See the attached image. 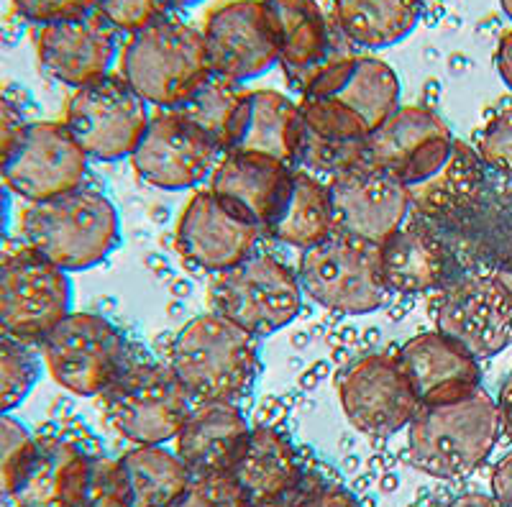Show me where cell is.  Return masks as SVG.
Instances as JSON below:
<instances>
[{
	"mask_svg": "<svg viewBox=\"0 0 512 507\" xmlns=\"http://www.w3.org/2000/svg\"><path fill=\"white\" fill-rule=\"evenodd\" d=\"M369 129L364 118L331 98L303 95L297 103L295 167L310 175H338L367 159Z\"/></svg>",
	"mask_w": 512,
	"mask_h": 507,
	"instance_id": "20",
	"label": "cell"
},
{
	"mask_svg": "<svg viewBox=\"0 0 512 507\" xmlns=\"http://www.w3.org/2000/svg\"><path fill=\"white\" fill-rule=\"evenodd\" d=\"M21 18L36 26L54 24L62 18L80 16L95 8V0H11Z\"/></svg>",
	"mask_w": 512,
	"mask_h": 507,
	"instance_id": "42",
	"label": "cell"
},
{
	"mask_svg": "<svg viewBox=\"0 0 512 507\" xmlns=\"http://www.w3.org/2000/svg\"><path fill=\"white\" fill-rule=\"evenodd\" d=\"M93 456L64 438H34L11 500L16 507H80Z\"/></svg>",
	"mask_w": 512,
	"mask_h": 507,
	"instance_id": "23",
	"label": "cell"
},
{
	"mask_svg": "<svg viewBox=\"0 0 512 507\" xmlns=\"http://www.w3.org/2000/svg\"><path fill=\"white\" fill-rule=\"evenodd\" d=\"M223 152L195 126L164 111L149 118L139 144L131 152V167L146 185L159 190H187L213 175Z\"/></svg>",
	"mask_w": 512,
	"mask_h": 507,
	"instance_id": "15",
	"label": "cell"
},
{
	"mask_svg": "<svg viewBox=\"0 0 512 507\" xmlns=\"http://www.w3.org/2000/svg\"><path fill=\"white\" fill-rule=\"evenodd\" d=\"M146 105L121 75L100 77L70 95L64 126L90 159L118 162L131 157L149 126Z\"/></svg>",
	"mask_w": 512,
	"mask_h": 507,
	"instance_id": "10",
	"label": "cell"
},
{
	"mask_svg": "<svg viewBox=\"0 0 512 507\" xmlns=\"http://www.w3.org/2000/svg\"><path fill=\"white\" fill-rule=\"evenodd\" d=\"M131 507H175L192 484L185 461L164 446H136L121 456Z\"/></svg>",
	"mask_w": 512,
	"mask_h": 507,
	"instance_id": "32",
	"label": "cell"
},
{
	"mask_svg": "<svg viewBox=\"0 0 512 507\" xmlns=\"http://www.w3.org/2000/svg\"><path fill=\"white\" fill-rule=\"evenodd\" d=\"M98 11L62 18L36 29V57L41 70L62 85L82 88L111 75L121 59V39Z\"/></svg>",
	"mask_w": 512,
	"mask_h": 507,
	"instance_id": "16",
	"label": "cell"
},
{
	"mask_svg": "<svg viewBox=\"0 0 512 507\" xmlns=\"http://www.w3.org/2000/svg\"><path fill=\"white\" fill-rule=\"evenodd\" d=\"M251 428L236 403H198L177 433V456L195 479L231 474Z\"/></svg>",
	"mask_w": 512,
	"mask_h": 507,
	"instance_id": "25",
	"label": "cell"
},
{
	"mask_svg": "<svg viewBox=\"0 0 512 507\" xmlns=\"http://www.w3.org/2000/svg\"><path fill=\"white\" fill-rule=\"evenodd\" d=\"M111 426L136 446H162L177 438L195 400L172 367L134 364L103 392Z\"/></svg>",
	"mask_w": 512,
	"mask_h": 507,
	"instance_id": "6",
	"label": "cell"
},
{
	"mask_svg": "<svg viewBox=\"0 0 512 507\" xmlns=\"http://www.w3.org/2000/svg\"><path fill=\"white\" fill-rule=\"evenodd\" d=\"M11 190H8L6 180L0 177V241L6 239L8 223H11Z\"/></svg>",
	"mask_w": 512,
	"mask_h": 507,
	"instance_id": "48",
	"label": "cell"
},
{
	"mask_svg": "<svg viewBox=\"0 0 512 507\" xmlns=\"http://www.w3.org/2000/svg\"><path fill=\"white\" fill-rule=\"evenodd\" d=\"M21 231L29 249L64 272L98 267L121 246L116 205L90 185L31 203L21 218Z\"/></svg>",
	"mask_w": 512,
	"mask_h": 507,
	"instance_id": "2",
	"label": "cell"
},
{
	"mask_svg": "<svg viewBox=\"0 0 512 507\" xmlns=\"http://www.w3.org/2000/svg\"><path fill=\"white\" fill-rule=\"evenodd\" d=\"M95 11L108 18L118 34H136L172 13V0H95Z\"/></svg>",
	"mask_w": 512,
	"mask_h": 507,
	"instance_id": "38",
	"label": "cell"
},
{
	"mask_svg": "<svg viewBox=\"0 0 512 507\" xmlns=\"http://www.w3.org/2000/svg\"><path fill=\"white\" fill-rule=\"evenodd\" d=\"M492 497L502 507H512V451H507L497 461L495 472H492Z\"/></svg>",
	"mask_w": 512,
	"mask_h": 507,
	"instance_id": "44",
	"label": "cell"
},
{
	"mask_svg": "<svg viewBox=\"0 0 512 507\" xmlns=\"http://www.w3.org/2000/svg\"><path fill=\"white\" fill-rule=\"evenodd\" d=\"M303 95L338 100L374 131L400 108V80L382 59L349 57L320 67Z\"/></svg>",
	"mask_w": 512,
	"mask_h": 507,
	"instance_id": "24",
	"label": "cell"
},
{
	"mask_svg": "<svg viewBox=\"0 0 512 507\" xmlns=\"http://www.w3.org/2000/svg\"><path fill=\"white\" fill-rule=\"evenodd\" d=\"M477 154L489 169L512 177V108L497 113L479 134Z\"/></svg>",
	"mask_w": 512,
	"mask_h": 507,
	"instance_id": "41",
	"label": "cell"
},
{
	"mask_svg": "<svg viewBox=\"0 0 512 507\" xmlns=\"http://www.w3.org/2000/svg\"><path fill=\"white\" fill-rule=\"evenodd\" d=\"M24 126L26 118L24 113H21V108H18L11 98L0 95V169H3V164L11 157L13 146H16Z\"/></svg>",
	"mask_w": 512,
	"mask_h": 507,
	"instance_id": "43",
	"label": "cell"
},
{
	"mask_svg": "<svg viewBox=\"0 0 512 507\" xmlns=\"http://www.w3.org/2000/svg\"><path fill=\"white\" fill-rule=\"evenodd\" d=\"M420 13L423 0H336L338 29L364 49H387L408 39Z\"/></svg>",
	"mask_w": 512,
	"mask_h": 507,
	"instance_id": "31",
	"label": "cell"
},
{
	"mask_svg": "<svg viewBox=\"0 0 512 507\" xmlns=\"http://www.w3.org/2000/svg\"><path fill=\"white\" fill-rule=\"evenodd\" d=\"M336 234L379 246L402 226L410 210V190L384 167L361 159L328 182Z\"/></svg>",
	"mask_w": 512,
	"mask_h": 507,
	"instance_id": "12",
	"label": "cell"
},
{
	"mask_svg": "<svg viewBox=\"0 0 512 507\" xmlns=\"http://www.w3.org/2000/svg\"><path fill=\"white\" fill-rule=\"evenodd\" d=\"M169 367L195 405L239 403L262 372L259 338L221 313L198 315L175 336Z\"/></svg>",
	"mask_w": 512,
	"mask_h": 507,
	"instance_id": "1",
	"label": "cell"
},
{
	"mask_svg": "<svg viewBox=\"0 0 512 507\" xmlns=\"http://www.w3.org/2000/svg\"><path fill=\"white\" fill-rule=\"evenodd\" d=\"M408 428V454L415 467L438 479H459L489 459L502 420L495 397L479 387L454 403L423 405Z\"/></svg>",
	"mask_w": 512,
	"mask_h": 507,
	"instance_id": "3",
	"label": "cell"
},
{
	"mask_svg": "<svg viewBox=\"0 0 512 507\" xmlns=\"http://www.w3.org/2000/svg\"><path fill=\"white\" fill-rule=\"evenodd\" d=\"M459 144L433 111L400 105L369 134L367 162L392 172L410 190L436 177L454 159Z\"/></svg>",
	"mask_w": 512,
	"mask_h": 507,
	"instance_id": "14",
	"label": "cell"
},
{
	"mask_svg": "<svg viewBox=\"0 0 512 507\" xmlns=\"http://www.w3.org/2000/svg\"><path fill=\"white\" fill-rule=\"evenodd\" d=\"M500 3H502V11H505L507 18L512 21V0H500Z\"/></svg>",
	"mask_w": 512,
	"mask_h": 507,
	"instance_id": "51",
	"label": "cell"
},
{
	"mask_svg": "<svg viewBox=\"0 0 512 507\" xmlns=\"http://www.w3.org/2000/svg\"><path fill=\"white\" fill-rule=\"evenodd\" d=\"M88 159L64 121H34L24 126L0 177L13 195L41 203L85 185Z\"/></svg>",
	"mask_w": 512,
	"mask_h": 507,
	"instance_id": "11",
	"label": "cell"
},
{
	"mask_svg": "<svg viewBox=\"0 0 512 507\" xmlns=\"http://www.w3.org/2000/svg\"><path fill=\"white\" fill-rule=\"evenodd\" d=\"M295 136L297 103L274 90H244L228 152L264 154L295 167Z\"/></svg>",
	"mask_w": 512,
	"mask_h": 507,
	"instance_id": "26",
	"label": "cell"
},
{
	"mask_svg": "<svg viewBox=\"0 0 512 507\" xmlns=\"http://www.w3.org/2000/svg\"><path fill=\"white\" fill-rule=\"evenodd\" d=\"M72 313V280L34 249L0 259V333L41 344Z\"/></svg>",
	"mask_w": 512,
	"mask_h": 507,
	"instance_id": "9",
	"label": "cell"
},
{
	"mask_svg": "<svg viewBox=\"0 0 512 507\" xmlns=\"http://www.w3.org/2000/svg\"><path fill=\"white\" fill-rule=\"evenodd\" d=\"M80 507H131L128 482L118 459H93Z\"/></svg>",
	"mask_w": 512,
	"mask_h": 507,
	"instance_id": "39",
	"label": "cell"
},
{
	"mask_svg": "<svg viewBox=\"0 0 512 507\" xmlns=\"http://www.w3.org/2000/svg\"><path fill=\"white\" fill-rule=\"evenodd\" d=\"M479 185V159L464 144H459L454 159L418 187H410V205L423 208L425 213L454 208L464 203Z\"/></svg>",
	"mask_w": 512,
	"mask_h": 507,
	"instance_id": "34",
	"label": "cell"
},
{
	"mask_svg": "<svg viewBox=\"0 0 512 507\" xmlns=\"http://www.w3.org/2000/svg\"><path fill=\"white\" fill-rule=\"evenodd\" d=\"M402 369L423 405L454 403L482 387V369L464 346L441 331H428L410 338L397 351Z\"/></svg>",
	"mask_w": 512,
	"mask_h": 507,
	"instance_id": "21",
	"label": "cell"
},
{
	"mask_svg": "<svg viewBox=\"0 0 512 507\" xmlns=\"http://www.w3.org/2000/svg\"><path fill=\"white\" fill-rule=\"evenodd\" d=\"M497 410H500V420L502 428L512 436V377L507 379L505 385H502L500 400H497Z\"/></svg>",
	"mask_w": 512,
	"mask_h": 507,
	"instance_id": "46",
	"label": "cell"
},
{
	"mask_svg": "<svg viewBox=\"0 0 512 507\" xmlns=\"http://www.w3.org/2000/svg\"><path fill=\"white\" fill-rule=\"evenodd\" d=\"M41 367L44 359L31 344L0 333V415H11L31 395Z\"/></svg>",
	"mask_w": 512,
	"mask_h": 507,
	"instance_id": "35",
	"label": "cell"
},
{
	"mask_svg": "<svg viewBox=\"0 0 512 507\" xmlns=\"http://www.w3.org/2000/svg\"><path fill=\"white\" fill-rule=\"evenodd\" d=\"M262 231L228 208L213 190H200L182 210L175 231L177 251L195 267L218 274L249 259Z\"/></svg>",
	"mask_w": 512,
	"mask_h": 507,
	"instance_id": "19",
	"label": "cell"
},
{
	"mask_svg": "<svg viewBox=\"0 0 512 507\" xmlns=\"http://www.w3.org/2000/svg\"><path fill=\"white\" fill-rule=\"evenodd\" d=\"M297 280L315 303L344 315L374 313L392 295L382 280L377 246L338 234L303 251Z\"/></svg>",
	"mask_w": 512,
	"mask_h": 507,
	"instance_id": "8",
	"label": "cell"
},
{
	"mask_svg": "<svg viewBox=\"0 0 512 507\" xmlns=\"http://www.w3.org/2000/svg\"><path fill=\"white\" fill-rule=\"evenodd\" d=\"M210 72L228 82H249L280 65L262 0H231L210 11L203 26Z\"/></svg>",
	"mask_w": 512,
	"mask_h": 507,
	"instance_id": "17",
	"label": "cell"
},
{
	"mask_svg": "<svg viewBox=\"0 0 512 507\" xmlns=\"http://www.w3.org/2000/svg\"><path fill=\"white\" fill-rule=\"evenodd\" d=\"M175 507H254L231 474H210L192 479Z\"/></svg>",
	"mask_w": 512,
	"mask_h": 507,
	"instance_id": "40",
	"label": "cell"
},
{
	"mask_svg": "<svg viewBox=\"0 0 512 507\" xmlns=\"http://www.w3.org/2000/svg\"><path fill=\"white\" fill-rule=\"evenodd\" d=\"M495 277H497V282H500V285L505 287L507 295H510V300H512V262L507 264V267H502L500 272L495 274Z\"/></svg>",
	"mask_w": 512,
	"mask_h": 507,
	"instance_id": "49",
	"label": "cell"
},
{
	"mask_svg": "<svg viewBox=\"0 0 512 507\" xmlns=\"http://www.w3.org/2000/svg\"><path fill=\"white\" fill-rule=\"evenodd\" d=\"M495 65H497V72H500L502 82L512 90V29L507 31V34H502L500 44H497Z\"/></svg>",
	"mask_w": 512,
	"mask_h": 507,
	"instance_id": "45",
	"label": "cell"
},
{
	"mask_svg": "<svg viewBox=\"0 0 512 507\" xmlns=\"http://www.w3.org/2000/svg\"><path fill=\"white\" fill-rule=\"evenodd\" d=\"M436 326L474 359H492L512 341V300L495 274L472 277L438 300Z\"/></svg>",
	"mask_w": 512,
	"mask_h": 507,
	"instance_id": "18",
	"label": "cell"
},
{
	"mask_svg": "<svg viewBox=\"0 0 512 507\" xmlns=\"http://www.w3.org/2000/svg\"><path fill=\"white\" fill-rule=\"evenodd\" d=\"M118 65L123 80L164 111L177 108L210 75L203 29L169 16L128 36Z\"/></svg>",
	"mask_w": 512,
	"mask_h": 507,
	"instance_id": "4",
	"label": "cell"
},
{
	"mask_svg": "<svg viewBox=\"0 0 512 507\" xmlns=\"http://www.w3.org/2000/svg\"><path fill=\"white\" fill-rule=\"evenodd\" d=\"M241 95H244V90L236 82H228L210 72L198 88L192 90L172 111L185 118L190 126H195L200 134L208 136L226 154L228 144H231L233 118L239 111Z\"/></svg>",
	"mask_w": 512,
	"mask_h": 507,
	"instance_id": "33",
	"label": "cell"
},
{
	"mask_svg": "<svg viewBox=\"0 0 512 507\" xmlns=\"http://www.w3.org/2000/svg\"><path fill=\"white\" fill-rule=\"evenodd\" d=\"M31 446L34 436L29 428L11 415H0V500H11Z\"/></svg>",
	"mask_w": 512,
	"mask_h": 507,
	"instance_id": "37",
	"label": "cell"
},
{
	"mask_svg": "<svg viewBox=\"0 0 512 507\" xmlns=\"http://www.w3.org/2000/svg\"><path fill=\"white\" fill-rule=\"evenodd\" d=\"M305 474L297 451L282 433L274 428H251L246 446L231 469L254 507L267 505L292 490Z\"/></svg>",
	"mask_w": 512,
	"mask_h": 507,
	"instance_id": "28",
	"label": "cell"
},
{
	"mask_svg": "<svg viewBox=\"0 0 512 507\" xmlns=\"http://www.w3.org/2000/svg\"><path fill=\"white\" fill-rule=\"evenodd\" d=\"M203 0H172V11H190V8L200 6Z\"/></svg>",
	"mask_w": 512,
	"mask_h": 507,
	"instance_id": "50",
	"label": "cell"
},
{
	"mask_svg": "<svg viewBox=\"0 0 512 507\" xmlns=\"http://www.w3.org/2000/svg\"><path fill=\"white\" fill-rule=\"evenodd\" d=\"M295 167L264 154L228 152L210 175V190L236 213L259 226L262 236L277 216Z\"/></svg>",
	"mask_w": 512,
	"mask_h": 507,
	"instance_id": "22",
	"label": "cell"
},
{
	"mask_svg": "<svg viewBox=\"0 0 512 507\" xmlns=\"http://www.w3.org/2000/svg\"><path fill=\"white\" fill-rule=\"evenodd\" d=\"M264 236L303 251L336 236V216L326 182L295 167L290 190Z\"/></svg>",
	"mask_w": 512,
	"mask_h": 507,
	"instance_id": "29",
	"label": "cell"
},
{
	"mask_svg": "<svg viewBox=\"0 0 512 507\" xmlns=\"http://www.w3.org/2000/svg\"><path fill=\"white\" fill-rule=\"evenodd\" d=\"M338 397L351 426L372 438L395 436L420 410L400 359L390 354H369L351 364L338 377Z\"/></svg>",
	"mask_w": 512,
	"mask_h": 507,
	"instance_id": "13",
	"label": "cell"
},
{
	"mask_svg": "<svg viewBox=\"0 0 512 507\" xmlns=\"http://www.w3.org/2000/svg\"><path fill=\"white\" fill-rule=\"evenodd\" d=\"M377 249L382 280L392 295L428 292L441 282L446 254L431 234L418 228H397Z\"/></svg>",
	"mask_w": 512,
	"mask_h": 507,
	"instance_id": "30",
	"label": "cell"
},
{
	"mask_svg": "<svg viewBox=\"0 0 512 507\" xmlns=\"http://www.w3.org/2000/svg\"><path fill=\"white\" fill-rule=\"evenodd\" d=\"M210 298L216 313L256 338H264L295 321L303 305V287L280 259L251 254L236 267L216 274Z\"/></svg>",
	"mask_w": 512,
	"mask_h": 507,
	"instance_id": "7",
	"label": "cell"
},
{
	"mask_svg": "<svg viewBox=\"0 0 512 507\" xmlns=\"http://www.w3.org/2000/svg\"><path fill=\"white\" fill-rule=\"evenodd\" d=\"M259 507H361L359 500L351 495L346 487L331 482V479L320 477V474L308 472L300 477V482L280 495L277 500L267 502Z\"/></svg>",
	"mask_w": 512,
	"mask_h": 507,
	"instance_id": "36",
	"label": "cell"
},
{
	"mask_svg": "<svg viewBox=\"0 0 512 507\" xmlns=\"http://www.w3.org/2000/svg\"><path fill=\"white\" fill-rule=\"evenodd\" d=\"M39 346L54 382L80 397L103 395L131 367L123 333L95 313H70Z\"/></svg>",
	"mask_w": 512,
	"mask_h": 507,
	"instance_id": "5",
	"label": "cell"
},
{
	"mask_svg": "<svg viewBox=\"0 0 512 507\" xmlns=\"http://www.w3.org/2000/svg\"><path fill=\"white\" fill-rule=\"evenodd\" d=\"M448 507H502V505L492 495H484V492H466V495L456 497Z\"/></svg>",
	"mask_w": 512,
	"mask_h": 507,
	"instance_id": "47",
	"label": "cell"
},
{
	"mask_svg": "<svg viewBox=\"0 0 512 507\" xmlns=\"http://www.w3.org/2000/svg\"><path fill=\"white\" fill-rule=\"evenodd\" d=\"M280 65L290 75H315L323 67L331 34L318 0H262Z\"/></svg>",
	"mask_w": 512,
	"mask_h": 507,
	"instance_id": "27",
	"label": "cell"
}]
</instances>
